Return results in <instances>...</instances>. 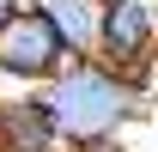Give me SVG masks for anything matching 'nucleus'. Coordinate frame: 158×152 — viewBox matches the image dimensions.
Returning a JSON list of instances; mask_svg holds the SVG:
<instances>
[{
  "label": "nucleus",
  "instance_id": "3",
  "mask_svg": "<svg viewBox=\"0 0 158 152\" xmlns=\"http://www.w3.org/2000/svg\"><path fill=\"white\" fill-rule=\"evenodd\" d=\"M152 55H158V0H103V12H98V61H110V67L140 79Z\"/></svg>",
  "mask_w": 158,
  "mask_h": 152
},
{
  "label": "nucleus",
  "instance_id": "4",
  "mask_svg": "<svg viewBox=\"0 0 158 152\" xmlns=\"http://www.w3.org/2000/svg\"><path fill=\"white\" fill-rule=\"evenodd\" d=\"M0 152H67L55 134V116L43 103V91L0 97Z\"/></svg>",
  "mask_w": 158,
  "mask_h": 152
},
{
  "label": "nucleus",
  "instance_id": "5",
  "mask_svg": "<svg viewBox=\"0 0 158 152\" xmlns=\"http://www.w3.org/2000/svg\"><path fill=\"white\" fill-rule=\"evenodd\" d=\"M37 6H43V19H49V31L61 37L67 61L98 55V12H103V0H37Z\"/></svg>",
  "mask_w": 158,
  "mask_h": 152
},
{
  "label": "nucleus",
  "instance_id": "2",
  "mask_svg": "<svg viewBox=\"0 0 158 152\" xmlns=\"http://www.w3.org/2000/svg\"><path fill=\"white\" fill-rule=\"evenodd\" d=\"M67 67V49L61 37L49 31L37 0H19V6H6L0 12V79H12V85H49V79Z\"/></svg>",
  "mask_w": 158,
  "mask_h": 152
},
{
  "label": "nucleus",
  "instance_id": "6",
  "mask_svg": "<svg viewBox=\"0 0 158 152\" xmlns=\"http://www.w3.org/2000/svg\"><path fill=\"white\" fill-rule=\"evenodd\" d=\"M6 6H19V0H0V12H6Z\"/></svg>",
  "mask_w": 158,
  "mask_h": 152
},
{
  "label": "nucleus",
  "instance_id": "1",
  "mask_svg": "<svg viewBox=\"0 0 158 152\" xmlns=\"http://www.w3.org/2000/svg\"><path fill=\"white\" fill-rule=\"evenodd\" d=\"M37 91L49 103V116H55V134H61L67 152H110L140 116V79L98 61V55L67 61Z\"/></svg>",
  "mask_w": 158,
  "mask_h": 152
}]
</instances>
